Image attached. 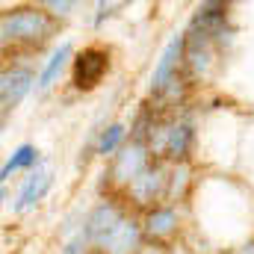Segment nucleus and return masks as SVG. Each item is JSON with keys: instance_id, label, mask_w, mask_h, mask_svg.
<instances>
[{"instance_id": "nucleus-9", "label": "nucleus", "mask_w": 254, "mask_h": 254, "mask_svg": "<svg viewBox=\"0 0 254 254\" xmlns=\"http://www.w3.org/2000/svg\"><path fill=\"white\" fill-rule=\"evenodd\" d=\"M68 54H71V45H68V42H63V45L51 54V60L45 63L42 74H39V80H36V83H39V89H48V86L54 83V77L60 74V68H63V63L68 60Z\"/></svg>"}, {"instance_id": "nucleus-2", "label": "nucleus", "mask_w": 254, "mask_h": 254, "mask_svg": "<svg viewBox=\"0 0 254 254\" xmlns=\"http://www.w3.org/2000/svg\"><path fill=\"white\" fill-rule=\"evenodd\" d=\"M51 33H54V18L48 12H39V9L6 12L3 24H0L3 45H9V42H27V45H33V42H45Z\"/></svg>"}, {"instance_id": "nucleus-6", "label": "nucleus", "mask_w": 254, "mask_h": 254, "mask_svg": "<svg viewBox=\"0 0 254 254\" xmlns=\"http://www.w3.org/2000/svg\"><path fill=\"white\" fill-rule=\"evenodd\" d=\"M48 190H51V172H48V169H36V172L24 181L21 192H18L15 213H27L30 207H36V204L45 198V192Z\"/></svg>"}, {"instance_id": "nucleus-11", "label": "nucleus", "mask_w": 254, "mask_h": 254, "mask_svg": "<svg viewBox=\"0 0 254 254\" xmlns=\"http://www.w3.org/2000/svg\"><path fill=\"white\" fill-rule=\"evenodd\" d=\"M36 160H39V151H36L33 145H21V148L6 160V166H3V172H0V181H9V175H12V172L27 169V166H33Z\"/></svg>"}, {"instance_id": "nucleus-3", "label": "nucleus", "mask_w": 254, "mask_h": 254, "mask_svg": "<svg viewBox=\"0 0 254 254\" xmlns=\"http://www.w3.org/2000/svg\"><path fill=\"white\" fill-rule=\"evenodd\" d=\"M107 68H110L107 51H98V48L83 51V54L74 60V86H77V89H95V86L104 80Z\"/></svg>"}, {"instance_id": "nucleus-13", "label": "nucleus", "mask_w": 254, "mask_h": 254, "mask_svg": "<svg viewBox=\"0 0 254 254\" xmlns=\"http://www.w3.org/2000/svg\"><path fill=\"white\" fill-rule=\"evenodd\" d=\"M122 136H125V127H122V125L107 127V130H104V136H101V145H98V151H101V154H113V151L119 148Z\"/></svg>"}, {"instance_id": "nucleus-5", "label": "nucleus", "mask_w": 254, "mask_h": 254, "mask_svg": "<svg viewBox=\"0 0 254 254\" xmlns=\"http://www.w3.org/2000/svg\"><path fill=\"white\" fill-rule=\"evenodd\" d=\"M30 86H33V74L27 68L3 71V77H0V104H3V113L15 110L24 101V95L30 92Z\"/></svg>"}, {"instance_id": "nucleus-7", "label": "nucleus", "mask_w": 254, "mask_h": 254, "mask_svg": "<svg viewBox=\"0 0 254 254\" xmlns=\"http://www.w3.org/2000/svg\"><path fill=\"white\" fill-rule=\"evenodd\" d=\"M148 154H145V148L142 145H133V148H127L125 154L119 157V166H116V172L122 175V181H139L148 169Z\"/></svg>"}, {"instance_id": "nucleus-1", "label": "nucleus", "mask_w": 254, "mask_h": 254, "mask_svg": "<svg viewBox=\"0 0 254 254\" xmlns=\"http://www.w3.org/2000/svg\"><path fill=\"white\" fill-rule=\"evenodd\" d=\"M86 234L104 254H133L139 246V228L113 204H101L92 213Z\"/></svg>"}, {"instance_id": "nucleus-10", "label": "nucleus", "mask_w": 254, "mask_h": 254, "mask_svg": "<svg viewBox=\"0 0 254 254\" xmlns=\"http://www.w3.org/2000/svg\"><path fill=\"white\" fill-rule=\"evenodd\" d=\"M175 225H178V216H175V210H169V207H163V210H154L151 216H148V234L151 237H169L172 231H175Z\"/></svg>"}, {"instance_id": "nucleus-8", "label": "nucleus", "mask_w": 254, "mask_h": 254, "mask_svg": "<svg viewBox=\"0 0 254 254\" xmlns=\"http://www.w3.org/2000/svg\"><path fill=\"white\" fill-rule=\"evenodd\" d=\"M190 142H192V127L187 122L181 125H172L166 130V154L172 157H184L190 151Z\"/></svg>"}, {"instance_id": "nucleus-14", "label": "nucleus", "mask_w": 254, "mask_h": 254, "mask_svg": "<svg viewBox=\"0 0 254 254\" xmlns=\"http://www.w3.org/2000/svg\"><path fill=\"white\" fill-rule=\"evenodd\" d=\"M48 9H60L65 15V9H71V3H48Z\"/></svg>"}, {"instance_id": "nucleus-4", "label": "nucleus", "mask_w": 254, "mask_h": 254, "mask_svg": "<svg viewBox=\"0 0 254 254\" xmlns=\"http://www.w3.org/2000/svg\"><path fill=\"white\" fill-rule=\"evenodd\" d=\"M184 48H187V36H175V39L166 45L160 63L154 68V77H151V89H154L157 95H163V92L178 80V65H181V57H184Z\"/></svg>"}, {"instance_id": "nucleus-12", "label": "nucleus", "mask_w": 254, "mask_h": 254, "mask_svg": "<svg viewBox=\"0 0 254 254\" xmlns=\"http://www.w3.org/2000/svg\"><path fill=\"white\" fill-rule=\"evenodd\" d=\"M157 184H160V175L154 172H145L139 181H133V195L139 198V201H154V192H157Z\"/></svg>"}]
</instances>
